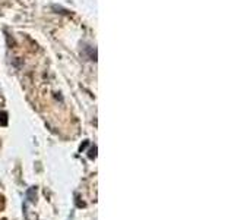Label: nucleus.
<instances>
[{
	"label": "nucleus",
	"instance_id": "obj_1",
	"mask_svg": "<svg viewBox=\"0 0 234 220\" xmlns=\"http://www.w3.org/2000/svg\"><path fill=\"white\" fill-rule=\"evenodd\" d=\"M0 118H1V123H3V125H6V113H1V115H0Z\"/></svg>",
	"mask_w": 234,
	"mask_h": 220
}]
</instances>
